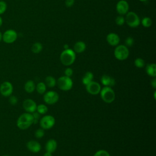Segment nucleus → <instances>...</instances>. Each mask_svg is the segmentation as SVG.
<instances>
[{"label":"nucleus","mask_w":156,"mask_h":156,"mask_svg":"<svg viewBox=\"0 0 156 156\" xmlns=\"http://www.w3.org/2000/svg\"><path fill=\"white\" fill-rule=\"evenodd\" d=\"M34 124V119L32 113H24L18 118L16 121L17 127L21 130H26Z\"/></svg>","instance_id":"nucleus-1"},{"label":"nucleus","mask_w":156,"mask_h":156,"mask_svg":"<svg viewBox=\"0 0 156 156\" xmlns=\"http://www.w3.org/2000/svg\"><path fill=\"white\" fill-rule=\"evenodd\" d=\"M9 102L11 105H15L18 102V99L15 96H10L9 98Z\"/></svg>","instance_id":"nucleus-33"},{"label":"nucleus","mask_w":156,"mask_h":156,"mask_svg":"<svg viewBox=\"0 0 156 156\" xmlns=\"http://www.w3.org/2000/svg\"><path fill=\"white\" fill-rule=\"evenodd\" d=\"M133 43H134V40H133V38H132V37H127V38L126 39V40H125V43H126V44L127 46H132L133 44Z\"/></svg>","instance_id":"nucleus-34"},{"label":"nucleus","mask_w":156,"mask_h":156,"mask_svg":"<svg viewBox=\"0 0 156 156\" xmlns=\"http://www.w3.org/2000/svg\"><path fill=\"white\" fill-rule=\"evenodd\" d=\"M114 55L118 60H124L127 58L129 55V51L126 46L119 45L115 48L114 51Z\"/></svg>","instance_id":"nucleus-5"},{"label":"nucleus","mask_w":156,"mask_h":156,"mask_svg":"<svg viewBox=\"0 0 156 156\" xmlns=\"http://www.w3.org/2000/svg\"><path fill=\"white\" fill-rule=\"evenodd\" d=\"M35 89V85L33 80H29L24 84V90L27 93H30L34 92Z\"/></svg>","instance_id":"nucleus-20"},{"label":"nucleus","mask_w":156,"mask_h":156,"mask_svg":"<svg viewBox=\"0 0 156 156\" xmlns=\"http://www.w3.org/2000/svg\"><path fill=\"white\" fill-rule=\"evenodd\" d=\"M42 49H43L42 44L38 42H37V43H35L34 44H33V45L32 46V48H31L32 51L35 54H38L39 52H40L41 51Z\"/></svg>","instance_id":"nucleus-24"},{"label":"nucleus","mask_w":156,"mask_h":156,"mask_svg":"<svg viewBox=\"0 0 156 156\" xmlns=\"http://www.w3.org/2000/svg\"><path fill=\"white\" fill-rule=\"evenodd\" d=\"M55 122L54 116L52 115H46L40 120V124L43 129L48 130L54 126Z\"/></svg>","instance_id":"nucleus-7"},{"label":"nucleus","mask_w":156,"mask_h":156,"mask_svg":"<svg viewBox=\"0 0 156 156\" xmlns=\"http://www.w3.org/2000/svg\"><path fill=\"white\" fill-rule=\"evenodd\" d=\"M37 104L32 99H26L23 101V107L24 110L30 113H32L37 110Z\"/></svg>","instance_id":"nucleus-11"},{"label":"nucleus","mask_w":156,"mask_h":156,"mask_svg":"<svg viewBox=\"0 0 156 156\" xmlns=\"http://www.w3.org/2000/svg\"><path fill=\"white\" fill-rule=\"evenodd\" d=\"M74 2V0H65V4L66 7H71Z\"/></svg>","instance_id":"nucleus-36"},{"label":"nucleus","mask_w":156,"mask_h":156,"mask_svg":"<svg viewBox=\"0 0 156 156\" xmlns=\"http://www.w3.org/2000/svg\"><path fill=\"white\" fill-rule=\"evenodd\" d=\"M26 147L29 151L34 153L38 152L41 149V144L35 140H30L28 141L26 144Z\"/></svg>","instance_id":"nucleus-14"},{"label":"nucleus","mask_w":156,"mask_h":156,"mask_svg":"<svg viewBox=\"0 0 156 156\" xmlns=\"http://www.w3.org/2000/svg\"><path fill=\"white\" fill-rule=\"evenodd\" d=\"M142 25L145 27H149L152 24V20L149 17H144L141 21Z\"/></svg>","instance_id":"nucleus-27"},{"label":"nucleus","mask_w":156,"mask_h":156,"mask_svg":"<svg viewBox=\"0 0 156 156\" xmlns=\"http://www.w3.org/2000/svg\"><path fill=\"white\" fill-rule=\"evenodd\" d=\"M154 99H155V91L154 92Z\"/></svg>","instance_id":"nucleus-42"},{"label":"nucleus","mask_w":156,"mask_h":156,"mask_svg":"<svg viewBox=\"0 0 156 156\" xmlns=\"http://www.w3.org/2000/svg\"><path fill=\"white\" fill-rule=\"evenodd\" d=\"M60 58L63 65L65 66H69L74 62L76 59V54L72 49H65L61 53Z\"/></svg>","instance_id":"nucleus-2"},{"label":"nucleus","mask_w":156,"mask_h":156,"mask_svg":"<svg viewBox=\"0 0 156 156\" xmlns=\"http://www.w3.org/2000/svg\"><path fill=\"white\" fill-rule=\"evenodd\" d=\"M134 64H135V66L137 68H143L145 65V62L144 61L143 59L141 58H136L134 61Z\"/></svg>","instance_id":"nucleus-26"},{"label":"nucleus","mask_w":156,"mask_h":156,"mask_svg":"<svg viewBox=\"0 0 156 156\" xmlns=\"http://www.w3.org/2000/svg\"><path fill=\"white\" fill-rule=\"evenodd\" d=\"M85 87L87 92L93 95L98 94L100 93V91L101 90V87L99 83L94 81H91L90 83L85 85Z\"/></svg>","instance_id":"nucleus-12"},{"label":"nucleus","mask_w":156,"mask_h":156,"mask_svg":"<svg viewBox=\"0 0 156 156\" xmlns=\"http://www.w3.org/2000/svg\"><path fill=\"white\" fill-rule=\"evenodd\" d=\"M125 21L131 27H136L140 24V20L138 16L133 12H130L127 13Z\"/></svg>","instance_id":"nucleus-6"},{"label":"nucleus","mask_w":156,"mask_h":156,"mask_svg":"<svg viewBox=\"0 0 156 156\" xmlns=\"http://www.w3.org/2000/svg\"><path fill=\"white\" fill-rule=\"evenodd\" d=\"M93 156H110V154L105 150H99L97 151Z\"/></svg>","instance_id":"nucleus-30"},{"label":"nucleus","mask_w":156,"mask_h":156,"mask_svg":"<svg viewBox=\"0 0 156 156\" xmlns=\"http://www.w3.org/2000/svg\"><path fill=\"white\" fill-rule=\"evenodd\" d=\"M115 23L118 26H122L125 23V18L121 15L118 16L115 19Z\"/></svg>","instance_id":"nucleus-28"},{"label":"nucleus","mask_w":156,"mask_h":156,"mask_svg":"<svg viewBox=\"0 0 156 156\" xmlns=\"http://www.w3.org/2000/svg\"><path fill=\"white\" fill-rule=\"evenodd\" d=\"M56 84L59 89L63 91L70 90L73 87V80L72 79L67 76H62L58 79Z\"/></svg>","instance_id":"nucleus-4"},{"label":"nucleus","mask_w":156,"mask_h":156,"mask_svg":"<svg viewBox=\"0 0 156 156\" xmlns=\"http://www.w3.org/2000/svg\"><path fill=\"white\" fill-rule=\"evenodd\" d=\"M64 48L65 49H69V47H68V44H65V46H64Z\"/></svg>","instance_id":"nucleus-40"},{"label":"nucleus","mask_w":156,"mask_h":156,"mask_svg":"<svg viewBox=\"0 0 156 156\" xmlns=\"http://www.w3.org/2000/svg\"><path fill=\"white\" fill-rule=\"evenodd\" d=\"M43 156H52V153H50V152H46V153H44V154Z\"/></svg>","instance_id":"nucleus-38"},{"label":"nucleus","mask_w":156,"mask_h":156,"mask_svg":"<svg viewBox=\"0 0 156 156\" xmlns=\"http://www.w3.org/2000/svg\"><path fill=\"white\" fill-rule=\"evenodd\" d=\"M13 90L12 84L8 81L2 82L0 85V93L4 97H9L12 95Z\"/></svg>","instance_id":"nucleus-9"},{"label":"nucleus","mask_w":156,"mask_h":156,"mask_svg":"<svg viewBox=\"0 0 156 156\" xmlns=\"http://www.w3.org/2000/svg\"><path fill=\"white\" fill-rule=\"evenodd\" d=\"M2 18L0 16V27L2 26Z\"/></svg>","instance_id":"nucleus-39"},{"label":"nucleus","mask_w":156,"mask_h":156,"mask_svg":"<svg viewBox=\"0 0 156 156\" xmlns=\"http://www.w3.org/2000/svg\"><path fill=\"white\" fill-rule=\"evenodd\" d=\"M107 41L111 46H117L120 41L119 36L115 33H110L107 36Z\"/></svg>","instance_id":"nucleus-15"},{"label":"nucleus","mask_w":156,"mask_h":156,"mask_svg":"<svg viewBox=\"0 0 156 156\" xmlns=\"http://www.w3.org/2000/svg\"><path fill=\"white\" fill-rule=\"evenodd\" d=\"M2 35L1 32H0V41H1V40H2Z\"/></svg>","instance_id":"nucleus-41"},{"label":"nucleus","mask_w":156,"mask_h":156,"mask_svg":"<svg viewBox=\"0 0 156 156\" xmlns=\"http://www.w3.org/2000/svg\"><path fill=\"white\" fill-rule=\"evenodd\" d=\"M7 9V4L4 1H0V15L4 13Z\"/></svg>","instance_id":"nucleus-31"},{"label":"nucleus","mask_w":156,"mask_h":156,"mask_svg":"<svg viewBox=\"0 0 156 156\" xmlns=\"http://www.w3.org/2000/svg\"><path fill=\"white\" fill-rule=\"evenodd\" d=\"M73 71L70 68H66L65 70V76L71 77V76L73 75Z\"/></svg>","instance_id":"nucleus-35"},{"label":"nucleus","mask_w":156,"mask_h":156,"mask_svg":"<svg viewBox=\"0 0 156 156\" xmlns=\"http://www.w3.org/2000/svg\"><path fill=\"white\" fill-rule=\"evenodd\" d=\"M93 79V74L91 72L88 71L87 72L84 76L82 78V83L85 85H87V84H88L89 83H90L91 81H93L92 80Z\"/></svg>","instance_id":"nucleus-21"},{"label":"nucleus","mask_w":156,"mask_h":156,"mask_svg":"<svg viewBox=\"0 0 156 156\" xmlns=\"http://www.w3.org/2000/svg\"><path fill=\"white\" fill-rule=\"evenodd\" d=\"M146 71L147 74L151 77H155L156 76V65L155 63H151L147 65Z\"/></svg>","instance_id":"nucleus-18"},{"label":"nucleus","mask_w":156,"mask_h":156,"mask_svg":"<svg viewBox=\"0 0 156 156\" xmlns=\"http://www.w3.org/2000/svg\"><path fill=\"white\" fill-rule=\"evenodd\" d=\"M140 1H147V0H140Z\"/></svg>","instance_id":"nucleus-43"},{"label":"nucleus","mask_w":156,"mask_h":156,"mask_svg":"<svg viewBox=\"0 0 156 156\" xmlns=\"http://www.w3.org/2000/svg\"><path fill=\"white\" fill-rule=\"evenodd\" d=\"M151 85L154 88H156V79L154 77V79L151 82Z\"/></svg>","instance_id":"nucleus-37"},{"label":"nucleus","mask_w":156,"mask_h":156,"mask_svg":"<svg viewBox=\"0 0 156 156\" xmlns=\"http://www.w3.org/2000/svg\"><path fill=\"white\" fill-rule=\"evenodd\" d=\"M57 147V141L54 139L49 140L46 142V146H45L46 152H48L50 153L54 152L56 150Z\"/></svg>","instance_id":"nucleus-17"},{"label":"nucleus","mask_w":156,"mask_h":156,"mask_svg":"<svg viewBox=\"0 0 156 156\" xmlns=\"http://www.w3.org/2000/svg\"><path fill=\"white\" fill-rule=\"evenodd\" d=\"M44 135V129H38L35 132V136L37 138H42Z\"/></svg>","instance_id":"nucleus-29"},{"label":"nucleus","mask_w":156,"mask_h":156,"mask_svg":"<svg viewBox=\"0 0 156 156\" xmlns=\"http://www.w3.org/2000/svg\"><path fill=\"white\" fill-rule=\"evenodd\" d=\"M2 38L6 43H12L17 38V33L14 30L9 29L3 34Z\"/></svg>","instance_id":"nucleus-10"},{"label":"nucleus","mask_w":156,"mask_h":156,"mask_svg":"<svg viewBox=\"0 0 156 156\" xmlns=\"http://www.w3.org/2000/svg\"><path fill=\"white\" fill-rule=\"evenodd\" d=\"M59 99V96L58 93L54 91H49L46 93L44 94L43 99L44 101L49 104V105H52L55 104Z\"/></svg>","instance_id":"nucleus-8"},{"label":"nucleus","mask_w":156,"mask_h":156,"mask_svg":"<svg viewBox=\"0 0 156 156\" xmlns=\"http://www.w3.org/2000/svg\"><path fill=\"white\" fill-rule=\"evenodd\" d=\"M36 90L40 94H43L45 93L46 90V86L45 85V83L44 82H39L36 87Z\"/></svg>","instance_id":"nucleus-23"},{"label":"nucleus","mask_w":156,"mask_h":156,"mask_svg":"<svg viewBox=\"0 0 156 156\" xmlns=\"http://www.w3.org/2000/svg\"><path fill=\"white\" fill-rule=\"evenodd\" d=\"M32 116H33V119H34V124H37L38 122L39 121V119H40V113H38L37 112H34L32 113Z\"/></svg>","instance_id":"nucleus-32"},{"label":"nucleus","mask_w":156,"mask_h":156,"mask_svg":"<svg viewBox=\"0 0 156 156\" xmlns=\"http://www.w3.org/2000/svg\"><path fill=\"white\" fill-rule=\"evenodd\" d=\"M48 110V107L44 104H39L37 106V110L36 111L40 113V114H45L47 113Z\"/></svg>","instance_id":"nucleus-25"},{"label":"nucleus","mask_w":156,"mask_h":156,"mask_svg":"<svg viewBox=\"0 0 156 156\" xmlns=\"http://www.w3.org/2000/svg\"><path fill=\"white\" fill-rule=\"evenodd\" d=\"M101 98L106 103H111L115 99V93L110 87H104L100 91Z\"/></svg>","instance_id":"nucleus-3"},{"label":"nucleus","mask_w":156,"mask_h":156,"mask_svg":"<svg viewBox=\"0 0 156 156\" xmlns=\"http://www.w3.org/2000/svg\"><path fill=\"white\" fill-rule=\"evenodd\" d=\"M56 82L57 80H55V79L51 76H47L45 79V85L46 86L49 87V88H52L54 87H55V85H56Z\"/></svg>","instance_id":"nucleus-22"},{"label":"nucleus","mask_w":156,"mask_h":156,"mask_svg":"<svg viewBox=\"0 0 156 156\" xmlns=\"http://www.w3.org/2000/svg\"><path fill=\"white\" fill-rule=\"evenodd\" d=\"M129 10V4L125 0L119 1L116 4V11L120 15H125Z\"/></svg>","instance_id":"nucleus-13"},{"label":"nucleus","mask_w":156,"mask_h":156,"mask_svg":"<svg viewBox=\"0 0 156 156\" xmlns=\"http://www.w3.org/2000/svg\"><path fill=\"white\" fill-rule=\"evenodd\" d=\"M2 156H9V155H2Z\"/></svg>","instance_id":"nucleus-44"},{"label":"nucleus","mask_w":156,"mask_h":156,"mask_svg":"<svg viewBox=\"0 0 156 156\" xmlns=\"http://www.w3.org/2000/svg\"><path fill=\"white\" fill-rule=\"evenodd\" d=\"M86 48V45L83 41H77L74 46V51L77 53L83 52Z\"/></svg>","instance_id":"nucleus-19"},{"label":"nucleus","mask_w":156,"mask_h":156,"mask_svg":"<svg viewBox=\"0 0 156 156\" xmlns=\"http://www.w3.org/2000/svg\"><path fill=\"white\" fill-rule=\"evenodd\" d=\"M101 83L105 87H113L115 85L116 82L114 78L108 76V75H104L102 76L101 79Z\"/></svg>","instance_id":"nucleus-16"}]
</instances>
